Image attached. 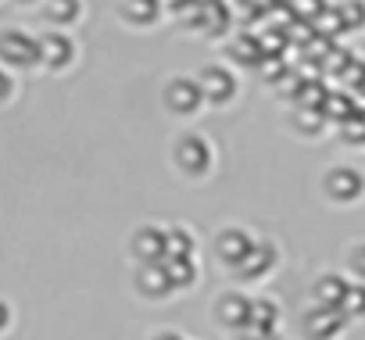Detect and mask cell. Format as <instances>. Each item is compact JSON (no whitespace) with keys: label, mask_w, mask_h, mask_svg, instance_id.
Returning <instances> with one entry per match:
<instances>
[{"label":"cell","mask_w":365,"mask_h":340,"mask_svg":"<svg viewBox=\"0 0 365 340\" xmlns=\"http://www.w3.org/2000/svg\"><path fill=\"white\" fill-rule=\"evenodd\" d=\"M11 93H15V79H11V72L4 65H0V104L11 101Z\"/></svg>","instance_id":"obj_24"},{"label":"cell","mask_w":365,"mask_h":340,"mask_svg":"<svg viewBox=\"0 0 365 340\" xmlns=\"http://www.w3.org/2000/svg\"><path fill=\"white\" fill-rule=\"evenodd\" d=\"M154 340H182V336H179V333H158Z\"/></svg>","instance_id":"obj_27"},{"label":"cell","mask_w":365,"mask_h":340,"mask_svg":"<svg viewBox=\"0 0 365 340\" xmlns=\"http://www.w3.org/2000/svg\"><path fill=\"white\" fill-rule=\"evenodd\" d=\"M133 254L140 258V265H154V262H165L168 247H165V230L161 226H140L129 240Z\"/></svg>","instance_id":"obj_9"},{"label":"cell","mask_w":365,"mask_h":340,"mask_svg":"<svg viewBox=\"0 0 365 340\" xmlns=\"http://www.w3.org/2000/svg\"><path fill=\"white\" fill-rule=\"evenodd\" d=\"M351 269H354V272H358V276L365 279V244L351 251Z\"/></svg>","instance_id":"obj_25"},{"label":"cell","mask_w":365,"mask_h":340,"mask_svg":"<svg viewBox=\"0 0 365 340\" xmlns=\"http://www.w3.org/2000/svg\"><path fill=\"white\" fill-rule=\"evenodd\" d=\"M344 311H347V319H361V315H365V283H351V287H347Z\"/></svg>","instance_id":"obj_19"},{"label":"cell","mask_w":365,"mask_h":340,"mask_svg":"<svg viewBox=\"0 0 365 340\" xmlns=\"http://www.w3.org/2000/svg\"><path fill=\"white\" fill-rule=\"evenodd\" d=\"M344 326H347V311L344 308H326V304L308 308L304 319H301V333L308 340H333Z\"/></svg>","instance_id":"obj_6"},{"label":"cell","mask_w":365,"mask_h":340,"mask_svg":"<svg viewBox=\"0 0 365 340\" xmlns=\"http://www.w3.org/2000/svg\"><path fill=\"white\" fill-rule=\"evenodd\" d=\"M161 265H165L168 279L175 283V290H179V287H190V283L197 279V262H194V258H165Z\"/></svg>","instance_id":"obj_17"},{"label":"cell","mask_w":365,"mask_h":340,"mask_svg":"<svg viewBox=\"0 0 365 340\" xmlns=\"http://www.w3.org/2000/svg\"><path fill=\"white\" fill-rule=\"evenodd\" d=\"M344 136L358 147V140H365V122L361 118H347V125H344Z\"/></svg>","instance_id":"obj_23"},{"label":"cell","mask_w":365,"mask_h":340,"mask_svg":"<svg viewBox=\"0 0 365 340\" xmlns=\"http://www.w3.org/2000/svg\"><path fill=\"white\" fill-rule=\"evenodd\" d=\"M8 322H11V308H8L4 301H0V333L8 329Z\"/></svg>","instance_id":"obj_26"},{"label":"cell","mask_w":365,"mask_h":340,"mask_svg":"<svg viewBox=\"0 0 365 340\" xmlns=\"http://www.w3.org/2000/svg\"><path fill=\"white\" fill-rule=\"evenodd\" d=\"M165 247L168 254L165 258H194V237L187 226H168L165 230Z\"/></svg>","instance_id":"obj_16"},{"label":"cell","mask_w":365,"mask_h":340,"mask_svg":"<svg viewBox=\"0 0 365 340\" xmlns=\"http://www.w3.org/2000/svg\"><path fill=\"white\" fill-rule=\"evenodd\" d=\"M201 90H205V101L215 104V108H226L233 97H237V76L226 72L222 65H208L201 76H197Z\"/></svg>","instance_id":"obj_7"},{"label":"cell","mask_w":365,"mask_h":340,"mask_svg":"<svg viewBox=\"0 0 365 340\" xmlns=\"http://www.w3.org/2000/svg\"><path fill=\"white\" fill-rule=\"evenodd\" d=\"M22 4H33V0H22Z\"/></svg>","instance_id":"obj_28"},{"label":"cell","mask_w":365,"mask_h":340,"mask_svg":"<svg viewBox=\"0 0 365 340\" xmlns=\"http://www.w3.org/2000/svg\"><path fill=\"white\" fill-rule=\"evenodd\" d=\"M0 65L4 68H40V40L26 29H0Z\"/></svg>","instance_id":"obj_2"},{"label":"cell","mask_w":365,"mask_h":340,"mask_svg":"<svg viewBox=\"0 0 365 340\" xmlns=\"http://www.w3.org/2000/svg\"><path fill=\"white\" fill-rule=\"evenodd\" d=\"M161 101H165V108H168L172 115H182V118L194 115V111H201V104H208L201 83L190 79V76H172V79L165 83V90H161Z\"/></svg>","instance_id":"obj_3"},{"label":"cell","mask_w":365,"mask_h":340,"mask_svg":"<svg viewBox=\"0 0 365 340\" xmlns=\"http://www.w3.org/2000/svg\"><path fill=\"white\" fill-rule=\"evenodd\" d=\"M294 125H297V133H304V136L312 133V136H315V133H322V125H326V115H322L319 108H315V111H308V108H304V111H297Z\"/></svg>","instance_id":"obj_21"},{"label":"cell","mask_w":365,"mask_h":340,"mask_svg":"<svg viewBox=\"0 0 365 340\" xmlns=\"http://www.w3.org/2000/svg\"><path fill=\"white\" fill-rule=\"evenodd\" d=\"M272 269H276V247L272 244H255L251 254L233 269V276L244 279V283H251V279H265Z\"/></svg>","instance_id":"obj_10"},{"label":"cell","mask_w":365,"mask_h":340,"mask_svg":"<svg viewBox=\"0 0 365 340\" xmlns=\"http://www.w3.org/2000/svg\"><path fill=\"white\" fill-rule=\"evenodd\" d=\"M122 19L129 26H140V29L154 26L158 22V0H122Z\"/></svg>","instance_id":"obj_15"},{"label":"cell","mask_w":365,"mask_h":340,"mask_svg":"<svg viewBox=\"0 0 365 340\" xmlns=\"http://www.w3.org/2000/svg\"><path fill=\"white\" fill-rule=\"evenodd\" d=\"M136 287H140L143 297H165V294L175 290V283L168 279V272H165L161 262H154V265H140V272H136Z\"/></svg>","instance_id":"obj_12"},{"label":"cell","mask_w":365,"mask_h":340,"mask_svg":"<svg viewBox=\"0 0 365 340\" xmlns=\"http://www.w3.org/2000/svg\"><path fill=\"white\" fill-rule=\"evenodd\" d=\"M172 161H175V168H179L182 176L201 180V176L212 172L215 154H212V143H208L205 136L187 133V136H179V140H175V147H172Z\"/></svg>","instance_id":"obj_1"},{"label":"cell","mask_w":365,"mask_h":340,"mask_svg":"<svg viewBox=\"0 0 365 340\" xmlns=\"http://www.w3.org/2000/svg\"><path fill=\"white\" fill-rule=\"evenodd\" d=\"M215 315H219L222 326H230V329H244V326L251 322V301H247L244 294H226V297H219Z\"/></svg>","instance_id":"obj_11"},{"label":"cell","mask_w":365,"mask_h":340,"mask_svg":"<svg viewBox=\"0 0 365 340\" xmlns=\"http://www.w3.org/2000/svg\"><path fill=\"white\" fill-rule=\"evenodd\" d=\"M40 40V68L47 72H65L76 61V40L65 29H47Z\"/></svg>","instance_id":"obj_4"},{"label":"cell","mask_w":365,"mask_h":340,"mask_svg":"<svg viewBox=\"0 0 365 340\" xmlns=\"http://www.w3.org/2000/svg\"><path fill=\"white\" fill-rule=\"evenodd\" d=\"M230 54L240 61V65H258L262 58H258V43H255V36H240L233 47H230Z\"/></svg>","instance_id":"obj_20"},{"label":"cell","mask_w":365,"mask_h":340,"mask_svg":"<svg viewBox=\"0 0 365 340\" xmlns=\"http://www.w3.org/2000/svg\"><path fill=\"white\" fill-rule=\"evenodd\" d=\"M251 247H255V237H251L247 230H240V226H226V230H219V237H215V254H219V262L230 265V269H237V265L251 254Z\"/></svg>","instance_id":"obj_8"},{"label":"cell","mask_w":365,"mask_h":340,"mask_svg":"<svg viewBox=\"0 0 365 340\" xmlns=\"http://www.w3.org/2000/svg\"><path fill=\"white\" fill-rule=\"evenodd\" d=\"M322 190L336 205H354L361 197V190H365V180H361L358 168H351V165H333L326 172V180H322Z\"/></svg>","instance_id":"obj_5"},{"label":"cell","mask_w":365,"mask_h":340,"mask_svg":"<svg viewBox=\"0 0 365 340\" xmlns=\"http://www.w3.org/2000/svg\"><path fill=\"white\" fill-rule=\"evenodd\" d=\"M237 340H276V326H258V322H247L244 329H237Z\"/></svg>","instance_id":"obj_22"},{"label":"cell","mask_w":365,"mask_h":340,"mask_svg":"<svg viewBox=\"0 0 365 340\" xmlns=\"http://www.w3.org/2000/svg\"><path fill=\"white\" fill-rule=\"evenodd\" d=\"M251 322H258V326H276V322H279V308H276V301H269V297L251 301Z\"/></svg>","instance_id":"obj_18"},{"label":"cell","mask_w":365,"mask_h":340,"mask_svg":"<svg viewBox=\"0 0 365 340\" xmlns=\"http://www.w3.org/2000/svg\"><path fill=\"white\" fill-rule=\"evenodd\" d=\"M347 279L336 276V272H326L315 279V304H326V308H344V297H347Z\"/></svg>","instance_id":"obj_13"},{"label":"cell","mask_w":365,"mask_h":340,"mask_svg":"<svg viewBox=\"0 0 365 340\" xmlns=\"http://www.w3.org/2000/svg\"><path fill=\"white\" fill-rule=\"evenodd\" d=\"M79 15H83V4H79V0H43V19H47L54 29L76 26Z\"/></svg>","instance_id":"obj_14"}]
</instances>
